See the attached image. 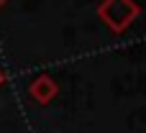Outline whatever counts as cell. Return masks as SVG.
I'll list each match as a JSON object with an SVG mask.
<instances>
[{"label":"cell","mask_w":146,"mask_h":133,"mask_svg":"<svg viewBox=\"0 0 146 133\" xmlns=\"http://www.w3.org/2000/svg\"><path fill=\"white\" fill-rule=\"evenodd\" d=\"M98 15L105 21V26H110L115 33H121L136 21L139 5L133 0H103L98 8Z\"/></svg>","instance_id":"cell-1"},{"label":"cell","mask_w":146,"mask_h":133,"mask_svg":"<svg viewBox=\"0 0 146 133\" xmlns=\"http://www.w3.org/2000/svg\"><path fill=\"white\" fill-rule=\"evenodd\" d=\"M28 92H31V97H33L36 103L46 105V103H49V100L56 95V82H54L51 77H36V79L31 82Z\"/></svg>","instance_id":"cell-2"},{"label":"cell","mask_w":146,"mask_h":133,"mask_svg":"<svg viewBox=\"0 0 146 133\" xmlns=\"http://www.w3.org/2000/svg\"><path fill=\"white\" fill-rule=\"evenodd\" d=\"M5 3H8V0H0V8H3V5H5Z\"/></svg>","instance_id":"cell-3"},{"label":"cell","mask_w":146,"mask_h":133,"mask_svg":"<svg viewBox=\"0 0 146 133\" xmlns=\"http://www.w3.org/2000/svg\"><path fill=\"white\" fill-rule=\"evenodd\" d=\"M0 85H3V72H0Z\"/></svg>","instance_id":"cell-4"}]
</instances>
